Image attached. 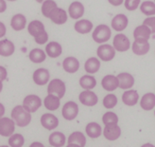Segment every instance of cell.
<instances>
[{
  "instance_id": "40",
  "label": "cell",
  "mask_w": 155,
  "mask_h": 147,
  "mask_svg": "<svg viewBox=\"0 0 155 147\" xmlns=\"http://www.w3.org/2000/svg\"><path fill=\"white\" fill-rule=\"evenodd\" d=\"M139 4H140V0H125L124 6L128 11L134 12L139 7Z\"/></svg>"
},
{
  "instance_id": "13",
  "label": "cell",
  "mask_w": 155,
  "mask_h": 147,
  "mask_svg": "<svg viewBox=\"0 0 155 147\" xmlns=\"http://www.w3.org/2000/svg\"><path fill=\"white\" fill-rule=\"evenodd\" d=\"M104 137L109 141H115L121 135V129L117 125H105L103 130Z\"/></svg>"
},
{
  "instance_id": "22",
  "label": "cell",
  "mask_w": 155,
  "mask_h": 147,
  "mask_svg": "<svg viewBox=\"0 0 155 147\" xmlns=\"http://www.w3.org/2000/svg\"><path fill=\"white\" fill-rule=\"evenodd\" d=\"M119 81V87L122 89H128L130 88L134 84V76L130 75V73H120L117 76Z\"/></svg>"
},
{
  "instance_id": "31",
  "label": "cell",
  "mask_w": 155,
  "mask_h": 147,
  "mask_svg": "<svg viewBox=\"0 0 155 147\" xmlns=\"http://www.w3.org/2000/svg\"><path fill=\"white\" fill-rule=\"evenodd\" d=\"M58 8L57 3L54 0H46L42 5V13L45 17L49 18L51 13Z\"/></svg>"
},
{
  "instance_id": "39",
  "label": "cell",
  "mask_w": 155,
  "mask_h": 147,
  "mask_svg": "<svg viewBox=\"0 0 155 147\" xmlns=\"http://www.w3.org/2000/svg\"><path fill=\"white\" fill-rule=\"evenodd\" d=\"M117 104V98L114 94H108L103 99V105L106 108H114Z\"/></svg>"
},
{
  "instance_id": "8",
  "label": "cell",
  "mask_w": 155,
  "mask_h": 147,
  "mask_svg": "<svg viewBox=\"0 0 155 147\" xmlns=\"http://www.w3.org/2000/svg\"><path fill=\"white\" fill-rule=\"evenodd\" d=\"M14 121L9 118L0 120V134L3 137H11L14 132Z\"/></svg>"
},
{
  "instance_id": "34",
  "label": "cell",
  "mask_w": 155,
  "mask_h": 147,
  "mask_svg": "<svg viewBox=\"0 0 155 147\" xmlns=\"http://www.w3.org/2000/svg\"><path fill=\"white\" fill-rule=\"evenodd\" d=\"M68 143H75V144H78L81 147H84L85 144H86V138H85L84 135L81 133V132H79V131H77V132H74L72 133L70 136L68 138Z\"/></svg>"
},
{
  "instance_id": "37",
  "label": "cell",
  "mask_w": 155,
  "mask_h": 147,
  "mask_svg": "<svg viewBox=\"0 0 155 147\" xmlns=\"http://www.w3.org/2000/svg\"><path fill=\"white\" fill-rule=\"evenodd\" d=\"M102 121H103V123H104L105 125H117L118 117L114 112H106L103 115V117H102Z\"/></svg>"
},
{
  "instance_id": "44",
  "label": "cell",
  "mask_w": 155,
  "mask_h": 147,
  "mask_svg": "<svg viewBox=\"0 0 155 147\" xmlns=\"http://www.w3.org/2000/svg\"><path fill=\"white\" fill-rule=\"evenodd\" d=\"M29 147H45V146H44V144H42L41 142H33L31 145H30Z\"/></svg>"
},
{
  "instance_id": "11",
  "label": "cell",
  "mask_w": 155,
  "mask_h": 147,
  "mask_svg": "<svg viewBox=\"0 0 155 147\" xmlns=\"http://www.w3.org/2000/svg\"><path fill=\"white\" fill-rule=\"evenodd\" d=\"M49 71L46 68H38L33 73V81L38 86H45L49 81Z\"/></svg>"
},
{
  "instance_id": "29",
  "label": "cell",
  "mask_w": 155,
  "mask_h": 147,
  "mask_svg": "<svg viewBox=\"0 0 155 147\" xmlns=\"http://www.w3.org/2000/svg\"><path fill=\"white\" fill-rule=\"evenodd\" d=\"M99 67H100V62L96 57H91V58H89L86 62H85V64H84L85 71L90 73V74L97 72Z\"/></svg>"
},
{
  "instance_id": "10",
  "label": "cell",
  "mask_w": 155,
  "mask_h": 147,
  "mask_svg": "<svg viewBox=\"0 0 155 147\" xmlns=\"http://www.w3.org/2000/svg\"><path fill=\"white\" fill-rule=\"evenodd\" d=\"M80 102L86 106H94L97 103V96L93 91H82L79 96Z\"/></svg>"
},
{
  "instance_id": "7",
  "label": "cell",
  "mask_w": 155,
  "mask_h": 147,
  "mask_svg": "<svg viewBox=\"0 0 155 147\" xmlns=\"http://www.w3.org/2000/svg\"><path fill=\"white\" fill-rule=\"evenodd\" d=\"M63 116L67 121L74 120L79 114V106L75 102H67L63 107Z\"/></svg>"
},
{
  "instance_id": "19",
  "label": "cell",
  "mask_w": 155,
  "mask_h": 147,
  "mask_svg": "<svg viewBox=\"0 0 155 147\" xmlns=\"http://www.w3.org/2000/svg\"><path fill=\"white\" fill-rule=\"evenodd\" d=\"M75 30L81 34H86L89 33L93 29V23L86 19H81L75 23L74 25Z\"/></svg>"
},
{
  "instance_id": "26",
  "label": "cell",
  "mask_w": 155,
  "mask_h": 147,
  "mask_svg": "<svg viewBox=\"0 0 155 147\" xmlns=\"http://www.w3.org/2000/svg\"><path fill=\"white\" fill-rule=\"evenodd\" d=\"M28 33L33 36L36 37L37 35H39L41 32H45V26L44 24L39 20H33L31 21L28 24Z\"/></svg>"
},
{
  "instance_id": "30",
  "label": "cell",
  "mask_w": 155,
  "mask_h": 147,
  "mask_svg": "<svg viewBox=\"0 0 155 147\" xmlns=\"http://www.w3.org/2000/svg\"><path fill=\"white\" fill-rule=\"evenodd\" d=\"M48 142L54 147H61L65 144V136L61 132H53L49 136Z\"/></svg>"
},
{
  "instance_id": "14",
  "label": "cell",
  "mask_w": 155,
  "mask_h": 147,
  "mask_svg": "<svg viewBox=\"0 0 155 147\" xmlns=\"http://www.w3.org/2000/svg\"><path fill=\"white\" fill-rule=\"evenodd\" d=\"M102 87L107 91H114L119 87V81L117 76L106 75L101 81Z\"/></svg>"
},
{
  "instance_id": "12",
  "label": "cell",
  "mask_w": 155,
  "mask_h": 147,
  "mask_svg": "<svg viewBox=\"0 0 155 147\" xmlns=\"http://www.w3.org/2000/svg\"><path fill=\"white\" fill-rule=\"evenodd\" d=\"M111 25H112V28L114 30H116V32H122V30L125 29L128 26V17L123 13L116 14L112 19Z\"/></svg>"
},
{
  "instance_id": "42",
  "label": "cell",
  "mask_w": 155,
  "mask_h": 147,
  "mask_svg": "<svg viewBox=\"0 0 155 147\" xmlns=\"http://www.w3.org/2000/svg\"><path fill=\"white\" fill-rule=\"evenodd\" d=\"M143 24L149 27L151 30V33H155V17H148L143 22Z\"/></svg>"
},
{
  "instance_id": "4",
  "label": "cell",
  "mask_w": 155,
  "mask_h": 147,
  "mask_svg": "<svg viewBox=\"0 0 155 147\" xmlns=\"http://www.w3.org/2000/svg\"><path fill=\"white\" fill-rule=\"evenodd\" d=\"M41 105L42 101L40 97H38L37 95H28L24 99V102H23V106L29 113L37 111Z\"/></svg>"
},
{
  "instance_id": "43",
  "label": "cell",
  "mask_w": 155,
  "mask_h": 147,
  "mask_svg": "<svg viewBox=\"0 0 155 147\" xmlns=\"http://www.w3.org/2000/svg\"><path fill=\"white\" fill-rule=\"evenodd\" d=\"M109 1V3L113 6H120L124 0H108Z\"/></svg>"
},
{
  "instance_id": "38",
  "label": "cell",
  "mask_w": 155,
  "mask_h": 147,
  "mask_svg": "<svg viewBox=\"0 0 155 147\" xmlns=\"http://www.w3.org/2000/svg\"><path fill=\"white\" fill-rule=\"evenodd\" d=\"M24 137L20 134H14L9 138V144L11 145V147H22L24 144Z\"/></svg>"
},
{
  "instance_id": "18",
  "label": "cell",
  "mask_w": 155,
  "mask_h": 147,
  "mask_svg": "<svg viewBox=\"0 0 155 147\" xmlns=\"http://www.w3.org/2000/svg\"><path fill=\"white\" fill-rule=\"evenodd\" d=\"M49 19L54 23V24L63 25L67 21L66 12L64 9H61V8H57V9L51 13Z\"/></svg>"
},
{
  "instance_id": "20",
  "label": "cell",
  "mask_w": 155,
  "mask_h": 147,
  "mask_svg": "<svg viewBox=\"0 0 155 147\" xmlns=\"http://www.w3.org/2000/svg\"><path fill=\"white\" fill-rule=\"evenodd\" d=\"M27 26V19L25 17V15H23L21 13H17L12 16L11 20V27L14 30H22L24 29Z\"/></svg>"
},
{
  "instance_id": "3",
  "label": "cell",
  "mask_w": 155,
  "mask_h": 147,
  "mask_svg": "<svg viewBox=\"0 0 155 147\" xmlns=\"http://www.w3.org/2000/svg\"><path fill=\"white\" fill-rule=\"evenodd\" d=\"M65 84L60 79H53L48 87V93L55 95L61 99L65 94Z\"/></svg>"
},
{
  "instance_id": "36",
  "label": "cell",
  "mask_w": 155,
  "mask_h": 147,
  "mask_svg": "<svg viewBox=\"0 0 155 147\" xmlns=\"http://www.w3.org/2000/svg\"><path fill=\"white\" fill-rule=\"evenodd\" d=\"M140 11L147 16L155 14V3L152 1H144L140 6Z\"/></svg>"
},
{
  "instance_id": "9",
  "label": "cell",
  "mask_w": 155,
  "mask_h": 147,
  "mask_svg": "<svg viewBox=\"0 0 155 147\" xmlns=\"http://www.w3.org/2000/svg\"><path fill=\"white\" fill-rule=\"evenodd\" d=\"M133 52L136 55H145L150 50V44L146 39H135L133 44Z\"/></svg>"
},
{
  "instance_id": "45",
  "label": "cell",
  "mask_w": 155,
  "mask_h": 147,
  "mask_svg": "<svg viewBox=\"0 0 155 147\" xmlns=\"http://www.w3.org/2000/svg\"><path fill=\"white\" fill-rule=\"evenodd\" d=\"M0 2H1V12H3L5 10H6V8H7V6H6V3L4 2V0H0Z\"/></svg>"
},
{
  "instance_id": "41",
  "label": "cell",
  "mask_w": 155,
  "mask_h": 147,
  "mask_svg": "<svg viewBox=\"0 0 155 147\" xmlns=\"http://www.w3.org/2000/svg\"><path fill=\"white\" fill-rule=\"evenodd\" d=\"M34 40H35V42L37 43V44H39V45H43V44H45L46 42H48V32H41L39 35H37L36 37H34Z\"/></svg>"
},
{
  "instance_id": "48",
  "label": "cell",
  "mask_w": 155,
  "mask_h": 147,
  "mask_svg": "<svg viewBox=\"0 0 155 147\" xmlns=\"http://www.w3.org/2000/svg\"><path fill=\"white\" fill-rule=\"evenodd\" d=\"M141 147H155L154 145L150 144V143H146V144H143Z\"/></svg>"
},
{
  "instance_id": "27",
  "label": "cell",
  "mask_w": 155,
  "mask_h": 147,
  "mask_svg": "<svg viewBox=\"0 0 155 147\" xmlns=\"http://www.w3.org/2000/svg\"><path fill=\"white\" fill-rule=\"evenodd\" d=\"M44 104L46 109L50 111L57 110L60 106V98L55 95L48 94L44 100Z\"/></svg>"
},
{
  "instance_id": "35",
  "label": "cell",
  "mask_w": 155,
  "mask_h": 147,
  "mask_svg": "<svg viewBox=\"0 0 155 147\" xmlns=\"http://www.w3.org/2000/svg\"><path fill=\"white\" fill-rule=\"evenodd\" d=\"M81 87L84 89H93L97 86V81L93 76L90 75H84L80 79Z\"/></svg>"
},
{
  "instance_id": "28",
  "label": "cell",
  "mask_w": 155,
  "mask_h": 147,
  "mask_svg": "<svg viewBox=\"0 0 155 147\" xmlns=\"http://www.w3.org/2000/svg\"><path fill=\"white\" fill-rule=\"evenodd\" d=\"M140 105L144 110H151L155 106V94L153 93L145 94L141 99Z\"/></svg>"
},
{
  "instance_id": "51",
  "label": "cell",
  "mask_w": 155,
  "mask_h": 147,
  "mask_svg": "<svg viewBox=\"0 0 155 147\" xmlns=\"http://www.w3.org/2000/svg\"><path fill=\"white\" fill-rule=\"evenodd\" d=\"M8 1H16V0H8Z\"/></svg>"
},
{
  "instance_id": "33",
  "label": "cell",
  "mask_w": 155,
  "mask_h": 147,
  "mask_svg": "<svg viewBox=\"0 0 155 147\" xmlns=\"http://www.w3.org/2000/svg\"><path fill=\"white\" fill-rule=\"evenodd\" d=\"M29 60L33 62L35 64H40L42 62H44L46 58L45 53L43 50L41 49H33L28 54Z\"/></svg>"
},
{
  "instance_id": "24",
  "label": "cell",
  "mask_w": 155,
  "mask_h": 147,
  "mask_svg": "<svg viewBox=\"0 0 155 147\" xmlns=\"http://www.w3.org/2000/svg\"><path fill=\"white\" fill-rule=\"evenodd\" d=\"M14 45L12 41L8 39H3L0 41V54L1 56L9 57L14 52Z\"/></svg>"
},
{
  "instance_id": "25",
  "label": "cell",
  "mask_w": 155,
  "mask_h": 147,
  "mask_svg": "<svg viewBox=\"0 0 155 147\" xmlns=\"http://www.w3.org/2000/svg\"><path fill=\"white\" fill-rule=\"evenodd\" d=\"M151 30L149 27H147L146 25H141L138 26L134 29V37L135 39H146L149 40V38L150 36Z\"/></svg>"
},
{
  "instance_id": "15",
  "label": "cell",
  "mask_w": 155,
  "mask_h": 147,
  "mask_svg": "<svg viewBox=\"0 0 155 147\" xmlns=\"http://www.w3.org/2000/svg\"><path fill=\"white\" fill-rule=\"evenodd\" d=\"M41 123L45 129L52 130V129H55L58 126L59 120L56 116H54L53 114L45 113V114H43V116L41 117Z\"/></svg>"
},
{
  "instance_id": "5",
  "label": "cell",
  "mask_w": 155,
  "mask_h": 147,
  "mask_svg": "<svg viewBox=\"0 0 155 147\" xmlns=\"http://www.w3.org/2000/svg\"><path fill=\"white\" fill-rule=\"evenodd\" d=\"M97 56L104 62H109L114 59L115 55V49L111 45L104 44L99 46L97 50Z\"/></svg>"
},
{
  "instance_id": "23",
  "label": "cell",
  "mask_w": 155,
  "mask_h": 147,
  "mask_svg": "<svg viewBox=\"0 0 155 147\" xmlns=\"http://www.w3.org/2000/svg\"><path fill=\"white\" fill-rule=\"evenodd\" d=\"M139 95L136 90H128L125 91L122 95L123 103L128 106H134L137 104Z\"/></svg>"
},
{
  "instance_id": "52",
  "label": "cell",
  "mask_w": 155,
  "mask_h": 147,
  "mask_svg": "<svg viewBox=\"0 0 155 147\" xmlns=\"http://www.w3.org/2000/svg\"><path fill=\"white\" fill-rule=\"evenodd\" d=\"M154 114H155V112H154Z\"/></svg>"
},
{
  "instance_id": "47",
  "label": "cell",
  "mask_w": 155,
  "mask_h": 147,
  "mask_svg": "<svg viewBox=\"0 0 155 147\" xmlns=\"http://www.w3.org/2000/svg\"><path fill=\"white\" fill-rule=\"evenodd\" d=\"M66 147H81V146L78 145V144H75V143H70V144H68Z\"/></svg>"
},
{
  "instance_id": "16",
  "label": "cell",
  "mask_w": 155,
  "mask_h": 147,
  "mask_svg": "<svg viewBox=\"0 0 155 147\" xmlns=\"http://www.w3.org/2000/svg\"><path fill=\"white\" fill-rule=\"evenodd\" d=\"M68 12L72 19H79L84 14V7L79 1H74L68 8Z\"/></svg>"
},
{
  "instance_id": "2",
  "label": "cell",
  "mask_w": 155,
  "mask_h": 147,
  "mask_svg": "<svg viewBox=\"0 0 155 147\" xmlns=\"http://www.w3.org/2000/svg\"><path fill=\"white\" fill-rule=\"evenodd\" d=\"M111 35H112L111 29L107 25H98L92 33L93 39H94L95 42H97L98 44L109 41V39L111 38Z\"/></svg>"
},
{
  "instance_id": "6",
  "label": "cell",
  "mask_w": 155,
  "mask_h": 147,
  "mask_svg": "<svg viewBox=\"0 0 155 147\" xmlns=\"http://www.w3.org/2000/svg\"><path fill=\"white\" fill-rule=\"evenodd\" d=\"M114 48L115 50L123 52V51H127L130 47V42L129 40V38L123 33H118L114 37V41H113Z\"/></svg>"
},
{
  "instance_id": "21",
  "label": "cell",
  "mask_w": 155,
  "mask_h": 147,
  "mask_svg": "<svg viewBox=\"0 0 155 147\" xmlns=\"http://www.w3.org/2000/svg\"><path fill=\"white\" fill-rule=\"evenodd\" d=\"M45 52L49 57L57 58L61 55V52H63V48H61V46L58 42L52 41V42H50L46 45Z\"/></svg>"
},
{
  "instance_id": "46",
  "label": "cell",
  "mask_w": 155,
  "mask_h": 147,
  "mask_svg": "<svg viewBox=\"0 0 155 147\" xmlns=\"http://www.w3.org/2000/svg\"><path fill=\"white\" fill-rule=\"evenodd\" d=\"M0 25H1V34H0V35H1V37H2V36L4 35V33L6 32V28L4 27V24H3V23H1Z\"/></svg>"
},
{
  "instance_id": "49",
  "label": "cell",
  "mask_w": 155,
  "mask_h": 147,
  "mask_svg": "<svg viewBox=\"0 0 155 147\" xmlns=\"http://www.w3.org/2000/svg\"><path fill=\"white\" fill-rule=\"evenodd\" d=\"M36 1H37L38 3H44L45 1H46V0H36Z\"/></svg>"
},
{
  "instance_id": "17",
  "label": "cell",
  "mask_w": 155,
  "mask_h": 147,
  "mask_svg": "<svg viewBox=\"0 0 155 147\" xmlns=\"http://www.w3.org/2000/svg\"><path fill=\"white\" fill-rule=\"evenodd\" d=\"M63 67L68 73H75L80 68V62L75 57H66L63 62Z\"/></svg>"
},
{
  "instance_id": "50",
  "label": "cell",
  "mask_w": 155,
  "mask_h": 147,
  "mask_svg": "<svg viewBox=\"0 0 155 147\" xmlns=\"http://www.w3.org/2000/svg\"><path fill=\"white\" fill-rule=\"evenodd\" d=\"M1 147H9V146H7V145H2Z\"/></svg>"
},
{
  "instance_id": "1",
  "label": "cell",
  "mask_w": 155,
  "mask_h": 147,
  "mask_svg": "<svg viewBox=\"0 0 155 147\" xmlns=\"http://www.w3.org/2000/svg\"><path fill=\"white\" fill-rule=\"evenodd\" d=\"M12 118L14 121L15 125L20 127H25L31 121V115L27 111L23 105L15 106L12 111Z\"/></svg>"
},
{
  "instance_id": "32",
  "label": "cell",
  "mask_w": 155,
  "mask_h": 147,
  "mask_svg": "<svg viewBox=\"0 0 155 147\" xmlns=\"http://www.w3.org/2000/svg\"><path fill=\"white\" fill-rule=\"evenodd\" d=\"M85 131H86L88 137L92 138H96L101 135V126L97 122H90L86 125Z\"/></svg>"
}]
</instances>
